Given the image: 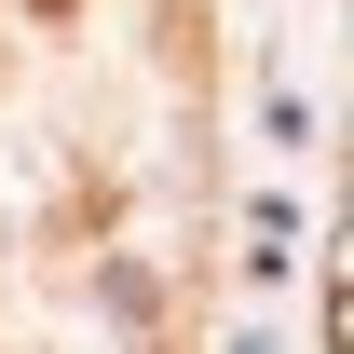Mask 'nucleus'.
<instances>
[{
  "label": "nucleus",
  "instance_id": "f257e3e1",
  "mask_svg": "<svg viewBox=\"0 0 354 354\" xmlns=\"http://www.w3.org/2000/svg\"><path fill=\"white\" fill-rule=\"evenodd\" d=\"M28 14H68V0H28Z\"/></svg>",
  "mask_w": 354,
  "mask_h": 354
}]
</instances>
